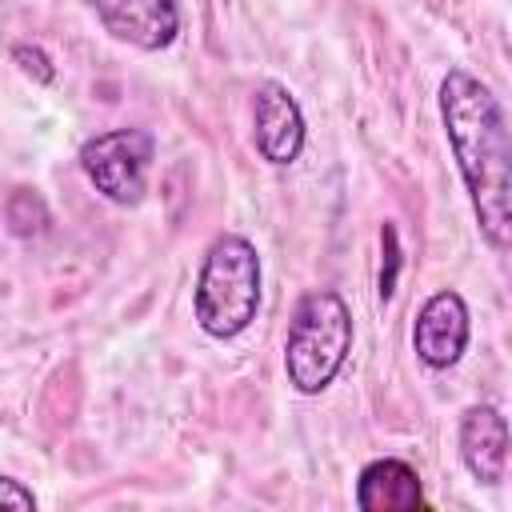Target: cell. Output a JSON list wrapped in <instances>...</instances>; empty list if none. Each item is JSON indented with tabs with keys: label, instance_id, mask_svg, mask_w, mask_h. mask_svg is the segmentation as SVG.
<instances>
[{
	"label": "cell",
	"instance_id": "obj_11",
	"mask_svg": "<svg viewBox=\"0 0 512 512\" xmlns=\"http://www.w3.org/2000/svg\"><path fill=\"white\" fill-rule=\"evenodd\" d=\"M12 60H16L20 72L32 76L36 84H52V80H56V68H52V60H48V52L36 48V44H16V48H12Z\"/></svg>",
	"mask_w": 512,
	"mask_h": 512
},
{
	"label": "cell",
	"instance_id": "obj_10",
	"mask_svg": "<svg viewBox=\"0 0 512 512\" xmlns=\"http://www.w3.org/2000/svg\"><path fill=\"white\" fill-rule=\"evenodd\" d=\"M4 220L12 228V236L20 240H32V236H44L52 216H48V204L40 200V192H28V188H16L4 204Z\"/></svg>",
	"mask_w": 512,
	"mask_h": 512
},
{
	"label": "cell",
	"instance_id": "obj_5",
	"mask_svg": "<svg viewBox=\"0 0 512 512\" xmlns=\"http://www.w3.org/2000/svg\"><path fill=\"white\" fill-rule=\"evenodd\" d=\"M468 336H472V316H468L464 296L452 292V288H440L416 312L412 348H416L420 364L432 368V372H444V368L460 364V356L468 348Z\"/></svg>",
	"mask_w": 512,
	"mask_h": 512
},
{
	"label": "cell",
	"instance_id": "obj_12",
	"mask_svg": "<svg viewBox=\"0 0 512 512\" xmlns=\"http://www.w3.org/2000/svg\"><path fill=\"white\" fill-rule=\"evenodd\" d=\"M384 240V268H380V300H392L396 292V272H400V240H396V224L380 228Z\"/></svg>",
	"mask_w": 512,
	"mask_h": 512
},
{
	"label": "cell",
	"instance_id": "obj_7",
	"mask_svg": "<svg viewBox=\"0 0 512 512\" xmlns=\"http://www.w3.org/2000/svg\"><path fill=\"white\" fill-rule=\"evenodd\" d=\"M104 32L140 52H160L180 32L176 0H88Z\"/></svg>",
	"mask_w": 512,
	"mask_h": 512
},
{
	"label": "cell",
	"instance_id": "obj_2",
	"mask_svg": "<svg viewBox=\"0 0 512 512\" xmlns=\"http://www.w3.org/2000/svg\"><path fill=\"white\" fill-rule=\"evenodd\" d=\"M196 324L212 340L240 336L260 312V256L256 244L240 232H220L204 260L192 288Z\"/></svg>",
	"mask_w": 512,
	"mask_h": 512
},
{
	"label": "cell",
	"instance_id": "obj_4",
	"mask_svg": "<svg viewBox=\"0 0 512 512\" xmlns=\"http://www.w3.org/2000/svg\"><path fill=\"white\" fill-rule=\"evenodd\" d=\"M152 152H156V140L148 128H112L84 140L80 168L104 200L128 208V204H140L148 192Z\"/></svg>",
	"mask_w": 512,
	"mask_h": 512
},
{
	"label": "cell",
	"instance_id": "obj_9",
	"mask_svg": "<svg viewBox=\"0 0 512 512\" xmlns=\"http://www.w3.org/2000/svg\"><path fill=\"white\" fill-rule=\"evenodd\" d=\"M356 504L364 512H412V508H424L420 472L408 460H396V456L368 460L360 468V476H356Z\"/></svg>",
	"mask_w": 512,
	"mask_h": 512
},
{
	"label": "cell",
	"instance_id": "obj_3",
	"mask_svg": "<svg viewBox=\"0 0 512 512\" xmlns=\"http://www.w3.org/2000/svg\"><path fill=\"white\" fill-rule=\"evenodd\" d=\"M352 312L340 292L316 288L296 300L284 336V372L300 396H320L352 352Z\"/></svg>",
	"mask_w": 512,
	"mask_h": 512
},
{
	"label": "cell",
	"instance_id": "obj_6",
	"mask_svg": "<svg viewBox=\"0 0 512 512\" xmlns=\"http://www.w3.org/2000/svg\"><path fill=\"white\" fill-rule=\"evenodd\" d=\"M252 136H256V152L268 164H292L304 152V112L296 104V96L280 84V80H264L252 96Z\"/></svg>",
	"mask_w": 512,
	"mask_h": 512
},
{
	"label": "cell",
	"instance_id": "obj_1",
	"mask_svg": "<svg viewBox=\"0 0 512 512\" xmlns=\"http://www.w3.org/2000/svg\"><path fill=\"white\" fill-rule=\"evenodd\" d=\"M440 120L460 168V180L468 188L480 236L488 248L504 252L512 240V144H508V120L500 100L484 80H476L464 68H452L440 80Z\"/></svg>",
	"mask_w": 512,
	"mask_h": 512
},
{
	"label": "cell",
	"instance_id": "obj_13",
	"mask_svg": "<svg viewBox=\"0 0 512 512\" xmlns=\"http://www.w3.org/2000/svg\"><path fill=\"white\" fill-rule=\"evenodd\" d=\"M4 508L32 512V508H36L32 488H24V484H20V480H12V476H0V512H4Z\"/></svg>",
	"mask_w": 512,
	"mask_h": 512
},
{
	"label": "cell",
	"instance_id": "obj_8",
	"mask_svg": "<svg viewBox=\"0 0 512 512\" xmlns=\"http://www.w3.org/2000/svg\"><path fill=\"white\" fill-rule=\"evenodd\" d=\"M460 460L476 484H500L508 472V420L492 404H472L460 416Z\"/></svg>",
	"mask_w": 512,
	"mask_h": 512
}]
</instances>
